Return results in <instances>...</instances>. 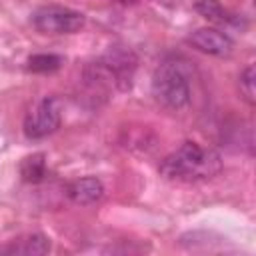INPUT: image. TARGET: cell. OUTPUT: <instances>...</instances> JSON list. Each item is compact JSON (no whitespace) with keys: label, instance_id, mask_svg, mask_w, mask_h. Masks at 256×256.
<instances>
[{"label":"cell","instance_id":"1","mask_svg":"<svg viewBox=\"0 0 256 256\" xmlns=\"http://www.w3.org/2000/svg\"><path fill=\"white\" fill-rule=\"evenodd\" d=\"M222 170L218 152L202 148L196 142H184L178 150L160 162V174L174 182H202L214 178Z\"/></svg>","mask_w":256,"mask_h":256},{"label":"cell","instance_id":"2","mask_svg":"<svg viewBox=\"0 0 256 256\" xmlns=\"http://www.w3.org/2000/svg\"><path fill=\"white\" fill-rule=\"evenodd\" d=\"M136 64L138 58L130 48L110 46L106 54H102L98 60L90 62L84 68V80L94 90L118 88L124 92L132 88Z\"/></svg>","mask_w":256,"mask_h":256},{"label":"cell","instance_id":"3","mask_svg":"<svg viewBox=\"0 0 256 256\" xmlns=\"http://www.w3.org/2000/svg\"><path fill=\"white\" fill-rule=\"evenodd\" d=\"M152 94L168 110H182L190 102V80L180 58H166L152 76Z\"/></svg>","mask_w":256,"mask_h":256},{"label":"cell","instance_id":"4","mask_svg":"<svg viewBox=\"0 0 256 256\" xmlns=\"http://www.w3.org/2000/svg\"><path fill=\"white\" fill-rule=\"evenodd\" d=\"M32 24L42 34H74L84 26V14L66 6H40L32 14Z\"/></svg>","mask_w":256,"mask_h":256},{"label":"cell","instance_id":"5","mask_svg":"<svg viewBox=\"0 0 256 256\" xmlns=\"http://www.w3.org/2000/svg\"><path fill=\"white\" fill-rule=\"evenodd\" d=\"M62 112H60V100L56 96H44L38 100L28 114L24 116V134L30 140H42L50 134H54L60 128Z\"/></svg>","mask_w":256,"mask_h":256},{"label":"cell","instance_id":"6","mask_svg":"<svg viewBox=\"0 0 256 256\" xmlns=\"http://www.w3.org/2000/svg\"><path fill=\"white\" fill-rule=\"evenodd\" d=\"M188 42L194 48H198L200 52L210 54V56H218V58L230 56L234 50L232 38L228 34L216 30V28H198L188 36Z\"/></svg>","mask_w":256,"mask_h":256},{"label":"cell","instance_id":"7","mask_svg":"<svg viewBox=\"0 0 256 256\" xmlns=\"http://www.w3.org/2000/svg\"><path fill=\"white\" fill-rule=\"evenodd\" d=\"M66 196L80 206H90L102 200L104 196V184L94 178V176H86V178H78L74 182L68 184L66 188Z\"/></svg>","mask_w":256,"mask_h":256},{"label":"cell","instance_id":"8","mask_svg":"<svg viewBox=\"0 0 256 256\" xmlns=\"http://www.w3.org/2000/svg\"><path fill=\"white\" fill-rule=\"evenodd\" d=\"M50 252V240L44 234H26L6 246H0V254H22V256H40Z\"/></svg>","mask_w":256,"mask_h":256},{"label":"cell","instance_id":"9","mask_svg":"<svg viewBox=\"0 0 256 256\" xmlns=\"http://www.w3.org/2000/svg\"><path fill=\"white\" fill-rule=\"evenodd\" d=\"M194 8H196L204 18H208V20H212V22H218V24H236V22H238V20H236L228 10H224L222 4L216 2V0H194Z\"/></svg>","mask_w":256,"mask_h":256},{"label":"cell","instance_id":"10","mask_svg":"<svg viewBox=\"0 0 256 256\" xmlns=\"http://www.w3.org/2000/svg\"><path fill=\"white\" fill-rule=\"evenodd\" d=\"M20 174L26 182H42L46 178V156L44 154H32L26 156L20 164Z\"/></svg>","mask_w":256,"mask_h":256},{"label":"cell","instance_id":"11","mask_svg":"<svg viewBox=\"0 0 256 256\" xmlns=\"http://www.w3.org/2000/svg\"><path fill=\"white\" fill-rule=\"evenodd\" d=\"M62 66V56L58 54H34L28 58V70L32 72H54Z\"/></svg>","mask_w":256,"mask_h":256},{"label":"cell","instance_id":"12","mask_svg":"<svg viewBox=\"0 0 256 256\" xmlns=\"http://www.w3.org/2000/svg\"><path fill=\"white\" fill-rule=\"evenodd\" d=\"M238 90H240V96L250 104L254 106L256 104V92H254V66L248 64L240 76H238Z\"/></svg>","mask_w":256,"mask_h":256},{"label":"cell","instance_id":"13","mask_svg":"<svg viewBox=\"0 0 256 256\" xmlns=\"http://www.w3.org/2000/svg\"><path fill=\"white\" fill-rule=\"evenodd\" d=\"M118 2H124V4H128V2H134V0H118Z\"/></svg>","mask_w":256,"mask_h":256}]
</instances>
